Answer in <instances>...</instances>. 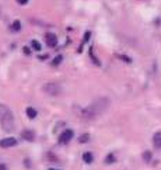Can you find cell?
<instances>
[{
	"instance_id": "1",
	"label": "cell",
	"mask_w": 161,
	"mask_h": 170,
	"mask_svg": "<svg viewBox=\"0 0 161 170\" xmlns=\"http://www.w3.org/2000/svg\"><path fill=\"white\" fill-rule=\"evenodd\" d=\"M109 106H111V100L108 97H98L90 106L83 110V118L88 119V121H91L94 118H98L99 115H102L107 111Z\"/></svg>"
},
{
	"instance_id": "2",
	"label": "cell",
	"mask_w": 161,
	"mask_h": 170,
	"mask_svg": "<svg viewBox=\"0 0 161 170\" xmlns=\"http://www.w3.org/2000/svg\"><path fill=\"white\" fill-rule=\"evenodd\" d=\"M0 125L6 132H11L16 124H14V115L11 110L4 104H0Z\"/></svg>"
},
{
	"instance_id": "3",
	"label": "cell",
	"mask_w": 161,
	"mask_h": 170,
	"mask_svg": "<svg viewBox=\"0 0 161 170\" xmlns=\"http://www.w3.org/2000/svg\"><path fill=\"white\" fill-rule=\"evenodd\" d=\"M43 91L48 93L49 96H57L60 93V86L57 83H53V82L46 83V85H43Z\"/></svg>"
},
{
	"instance_id": "4",
	"label": "cell",
	"mask_w": 161,
	"mask_h": 170,
	"mask_svg": "<svg viewBox=\"0 0 161 170\" xmlns=\"http://www.w3.org/2000/svg\"><path fill=\"white\" fill-rule=\"evenodd\" d=\"M73 135H74V132H73L72 129H66V131H63V132L60 134V137H59V143H62V145L69 143V142L73 139Z\"/></svg>"
},
{
	"instance_id": "5",
	"label": "cell",
	"mask_w": 161,
	"mask_h": 170,
	"mask_svg": "<svg viewBox=\"0 0 161 170\" xmlns=\"http://www.w3.org/2000/svg\"><path fill=\"white\" fill-rule=\"evenodd\" d=\"M45 41H46V45H48V46L53 48V46L57 45V37L55 35L53 32H46V34H45Z\"/></svg>"
},
{
	"instance_id": "6",
	"label": "cell",
	"mask_w": 161,
	"mask_h": 170,
	"mask_svg": "<svg viewBox=\"0 0 161 170\" xmlns=\"http://www.w3.org/2000/svg\"><path fill=\"white\" fill-rule=\"evenodd\" d=\"M17 145V139L16 138H4L0 139V148H13Z\"/></svg>"
},
{
	"instance_id": "7",
	"label": "cell",
	"mask_w": 161,
	"mask_h": 170,
	"mask_svg": "<svg viewBox=\"0 0 161 170\" xmlns=\"http://www.w3.org/2000/svg\"><path fill=\"white\" fill-rule=\"evenodd\" d=\"M21 138L28 141V142H32L35 139V134H34V131H31V129H25V131L21 132Z\"/></svg>"
},
{
	"instance_id": "8",
	"label": "cell",
	"mask_w": 161,
	"mask_h": 170,
	"mask_svg": "<svg viewBox=\"0 0 161 170\" xmlns=\"http://www.w3.org/2000/svg\"><path fill=\"white\" fill-rule=\"evenodd\" d=\"M153 145L156 149H161V132H156L154 137H153Z\"/></svg>"
},
{
	"instance_id": "9",
	"label": "cell",
	"mask_w": 161,
	"mask_h": 170,
	"mask_svg": "<svg viewBox=\"0 0 161 170\" xmlns=\"http://www.w3.org/2000/svg\"><path fill=\"white\" fill-rule=\"evenodd\" d=\"M25 113H27V117L34 119V118L37 117V110L35 108H32V107H28L27 110H25Z\"/></svg>"
},
{
	"instance_id": "10",
	"label": "cell",
	"mask_w": 161,
	"mask_h": 170,
	"mask_svg": "<svg viewBox=\"0 0 161 170\" xmlns=\"http://www.w3.org/2000/svg\"><path fill=\"white\" fill-rule=\"evenodd\" d=\"M83 160L86 162V163H93V160H94V156H93V153L91 152H86L84 155H83Z\"/></svg>"
},
{
	"instance_id": "11",
	"label": "cell",
	"mask_w": 161,
	"mask_h": 170,
	"mask_svg": "<svg viewBox=\"0 0 161 170\" xmlns=\"http://www.w3.org/2000/svg\"><path fill=\"white\" fill-rule=\"evenodd\" d=\"M20 30H21V23L18 21V20H16V21L11 24V31H13V32H18Z\"/></svg>"
},
{
	"instance_id": "12",
	"label": "cell",
	"mask_w": 161,
	"mask_h": 170,
	"mask_svg": "<svg viewBox=\"0 0 161 170\" xmlns=\"http://www.w3.org/2000/svg\"><path fill=\"white\" fill-rule=\"evenodd\" d=\"M63 61V56L62 55H57L56 58H53V61H52V65L53 66H57V65H60V62Z\"/></svg>"
},
{
	"instance_id": "13",
	"label": "cell",
	"mask_w": 161,
	"mask_h": 170,
	"mask_svg": "<svg viewBox=\"0 0 161 170\" xmlns=\"http://www.w3.org/2000/svg\"><path fill=\"white\" fill-rule=\"evenodd\" d=\"M88 139H90V135H88V134H83V135L78 138V142H80V143H87Z\"/></svg>"
},
{
	"instance_id": "14",
	"label": "cell",
	"mask_w": 161,
	"mask_h": 170,
	"mask_svg": "<svg viewBox=\"0 0 161 170\" xmlns=\"http://www.w3.org/2000/svg\"><path fill=\"white\" fill-rule=\"evenodd\" d=\"M143 159H144V162H151V152H149V150H146L144 153H143Z\"/></svg>"
},
{
	"instance_id": "15",
	"label": "cell",
	"mask_w": 161,
	"mask_h": 170,
	"mask_svg": "<svg viewBox=\"0 0 161 170\" xmlns=\"http://www.w3.org/2000/svg\"><path fill=\"white\" fill-rule=\"evenodd\" d=\"M31 45H32V48L35 49V51H41V44L38 42V41H31Z\"/></svg>"
},
{
	"instance_id": "16",
	"label": "cell",
	"mask_w": 161,
	"mask_h": 170,
	"mask_svg": "<svg viewBox=\"0 0 161 170\" xmlns=\"http://www.w3.org/2000/svg\"><path fill=\"white\" fill-rule=\"evenodd\" d=\"M116 56H118L119 59H122V61L128 62V63H130V62H132V59H130V58H128V56H125V55H122V53H118Z\"/></svg>"
},
{
	"instance_id": "17",
	"label": "cell",
	"mask_w": 161,
	"mask_h": 170,
	"mask_svg": "<svg viewBox=\"0 0 161 170\" xmlns=\"http://www.w3.org/2000/svg\"><path fill=\"white\" fill-rule=\"evenodd\" d=\"M115 162V156L111 153V155H108L107 158H105V163H114Z\"/></svg>"
},
{
	"instance_id": "18",
	"label": "cell",
	"mask_w": 161,
	"mask_h": 170,
	"mask_svg": "<svg viewBox=\"0 0 161 170\" xmlns=\"http://www.w3.org/2000/svg\"><path fill=\"white\" fill-rule=\"evenodd\" d=\"M90 37H91V32H90V31H87V32H86V35H84V38H83V42L86 44L87 41L90 40Z\"/></svg>"
},
{
	"instance_id": "19",
	"label": "cell",
	"mask_w": 161,
	"mask_h": 170,
	"mask_svg": "<svg viewBox=\"0 0 161 170\" xmlns=\"http://www.w3.org/2000/svg\"><path fill=\"white\" fill-rule=\"evenodd\" d=\"M17 3H20V4H27L28 0H17Z\"/></svg>"
},
{
	"instance_id": "20",
	"label": "cell",
	"mask_w": 161,
	"mask_h": 170,
	"mask_svg": "<svg viewBox=\"0 0 161 170\" xmlns=\"http://www.w3.org/2000/svg\"><path fill=\"white\" fill-rule=\"evenodd\" d=\"M24 52H25V55H30V52H31V51H30L27 46H24Z\"/></svg>"
},
{
	"instance_id": "21",
	"label": "cell",
	"mask_w": 161,
	"mask_h": 170,
	"mask_svg": "<svg viewBox=\"0 0 161 170\" xmlns=\"http://www.w3.org/2000/svg\"><path fill=\"white\" fill-rule=\"evenodd\" d=\"M0 170H7V166L6 165H0Z\"/></svg>"
},
{
	"instance_id": "22",
	"label": "cell",
	"mask_w": 161,
	"mask_h": 170,
	"mask_svg": "<svg viewBox=\"0 0 161 170\" xmlns=\"http://www.w3.org/2000/svg\"><path fill=\"white\" fill-rule=\"evenodd\" d=\"M49 170H57V169H49Z\"/></svg>"
}]
</instances>
